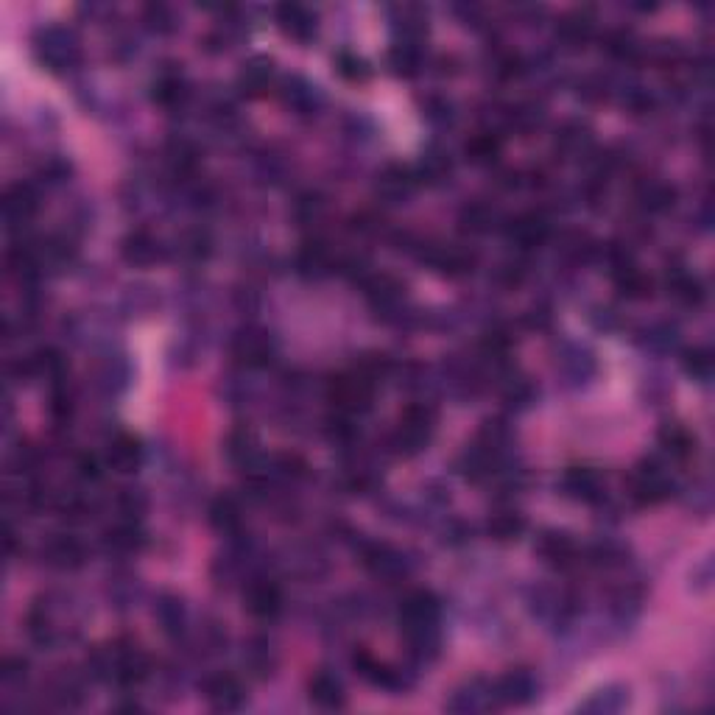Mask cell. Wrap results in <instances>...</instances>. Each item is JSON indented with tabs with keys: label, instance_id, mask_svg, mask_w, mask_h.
<instances>
[{
	"label": "cell",
	"instance_id": "obj_46",
	"mask_svg": "<svg viewBox=\"0 0 715 715\" xmlns=\"http://www.w3.org/2000/svg\"><path fill=\"white\" fill-rule=\"evenodd\" d=\"M500 151H503V135L489 132V129H484V132H478V135L470 137L467 146H464L467 160L475 162V165H492V162L500 157Z\"/></svg>",
	"mask_w": 715,
	"mask_h": 715
},
{
	"label": "cell",
	"instance_id": "obj_2",
	"mask_svg": "<svg viewBox=\"0 0 715 715\" xmlns=\"http://www.w3.org/2000/svg\"><path fill=\"white\" fill-rule=\"evenodd\" d=\"M87 676L95 682H115L121 688H137L151 676V660L132 640H112L87 657Z\"/></svg>",
	"mask_w": 715,
	"mask_h": 715
},
{
	"label": "cell",
	"instance_id": "obj_30",
	"mask_svg": "<svg viewBox=\"0 0 715 715\" xmlns=\"http://www.w3.org/2000/svg\"><path fill=\"white\" fill-rule=\"evenodd\" d=\"M280 98H283L285 107L294 109L297 115H313V112H319V107H322L319 87L311 84L308 79H302V76H288V79H283V84H280Z\"/></svg>",
	"mask_w": 715,
	"mask_h": 715
},
{
	"label": "cell",
	"instance_id": "obj_38",
	"mask_svg": "<svg viewBox=\"0 0 715 715\" xmlns=\"http://www.w3.org/2000/svg\"><path fill=\"white\" fill-rule=\"evenodd\" d=\"M500 221H503V213H500L495 204L484 202V199H475V202L464 204L459 213L461 230L470 232V235H486V232L500 227Z\"/></svg>",
	"mask_w": 715,
	"mask_h": 715
},
{
	"label": "cell",
	"instance_id": "obj_19",
	"mask_svg": "<svg viewBox=\"0 0 715 715\" xmlns=\"http://www.w3.org/2000/svg\"><path fill=\"white\" fill-rule=\"evenodd\" d=\"M204 699L216 713H238L246 704V688L235 674H213L204 682Z\"/></svg>",
	"mask_w": 715,
	"mask_h": 715
},
{
	"label": "cell",
	"instance_id": "obj_12",
	"mask_svg": "<svg viewBox=\"0 0 715 715\" xmlns=\"http://www.w3.org/2000/svg\"><path fill=\"white\" fill-rule=\"evenodd\" d=\"M417 190V176L411 165L389 162L375 179V196L383 204H405Z\"/></svg>",
	"mask_w": 715,
	"mask_h": 715
},
{
	"label": "cell",
	"instance_id": "obj_45",
	"mask_svg": "<svg viewBox=\"0 0 715 715\" xmlns=\"http://www.w3.org/2000/svg\"><path fill=\"white\" fill-rule=\"evenodd\" d=\"M526 517L514 509H506V512H495L489 520H486V534L492 537L495 542H517L523 534H526Z\"/></svg>",
	"mask_w": 715,
	"mask_h": 715
},
{
	"label": "cell",
	"instance_id": "obj_18",
	"mask_svg": "<svg viewBox=\"0 0 715 715\" xmlns=\"http://www.w3.org/2000/svg\"><path fill=\"white\" fill-rule=\"evenodd\" d=\"M534 551L542 556L545 565L556 567V570H570L581 562L579 545L567 531H542Z\"/></svg>",
	"mask_w": 715,
	"mask_h": 715
},
{
	"label": "cell",
	"instance_id": "obj_53",
	"mask_svg": "<svg viewBox=\"0 0 715 715\" xmlns=\"http://www.w3.org/2000/svg\"><path fill=\"white\" fill-rule=\"evenodd\" d=\"M115 509L121 514V520H143V514L149 512V495L140 486H126L115 498Z\"/></svg>",
	"mask_w": 715,
	"mask_h": 715
},
{
	"label": "cell",
	"instance_id": "obj_10",
	"mask_svg": "<svg viewBox=\"0 0 715 715\" xmlns=\"http://www.w3.org/2000/svg\"><path fill=\"white\" fill-rule=\"evenodd\" d=\"M40 213V190L31 182H14L3 190V221L9 230H23Z\"/></svg>",
	"mask_w": 715,
	"mask_h": 715
},
{
	"label": "cell",
	"instance_id": "obj_13",
	"mask_svg": "<svg viewBox=\"0 0 715 715\" xmlns=\"http://www.w3.org/2000/svg\"><path fill=\"white\" fill-rule=\"evenodd\" d=\"M104 461H107L109 470H115V473L135 475L143 467V461H146V447H143V442L137 439L135 433L118 431L107 442Z\"/></svg>",
	"mask_w": 715,
	"mask_h": 715
},
{
	"label": "cell",
	"instance_id": "obj_41",
	"mask_svg": "<svg viewBox=\"0 0 715 715\" xmlns=\"http://www.w3.org/2000/svg\"><path fill=\"white\" fill-rule=\"evenodd\" d=\"M450 174H453V160H450V154H447L445 149H439V146L425 149V154H422L417 165H414L417 185H439V182H445Z\"/></svg>",
	"mask_w": 715,
	"mask_h": 715
},
{
	"label": "cell",
	"instance_id": "obj_36",
	"mask_svg": "<svg viewBox=\"0 0 715 715\" xmlns=\"http://www.w3.org/2000/svg\"><path fill=\"white\" fill-rule=\"evenodd\" d=\"M392 28L397 42H422L428 34V12L414 3L392 6Z\"/></svg>",
	"mask_w": 715,
	"mask_h": 715
},
{
	"label": "cell",
	"instance_id": "obj_51",
	"mask_svg": "<svg viewBox=\"0 0 715 715\" xmlns=\"http://www.w3.org/2000/svg\"><path fill=\"white\" fill-rule=\"evenodd\" d=\"M500 392H503V400L512 405V408H528V405L534 403V386H531V380L523 378V375H517V372H503V383H500Z\"/></svg>",
	"mask_w": 715,
	"mask_h": 715
},
{
	"label": "cell",
	"instance_id": "obj_4",
	"mask_svg": "<svg viewBox=\"0 0 715 715\" xmlns=\"http://www.w3.org/2000/svg\"><path fill=\"white\" fill-rule=\"evenodd\" d=\"M436 436V408L431 403H411L400 414V422L392 433L394 453L414 459L431 447Z\"/></svg>",
	"mask_w": 715,
	"mask_h": 715
},
{
	"label": "cell",
	"instance_id": "obj_22",
	"mask_svg": "<svg viewBox=\"0 0 715 715\" xmlns=\"http://www.w3.org/2000/svg\"><path fill=\"white\" fill-rule=\"evenodd\" d=\"M562 492L573 500L598 503L607 495V484H604V475L593 467H570L562 475Z\"/></svg>",
	"mask_w": 715,
	"mask_h": 715
},
{
	"label": "cell",
	"instance_id": "obj_54",
	"mask_svg": "<svg viewBox=\"0 0 715 715\" xmlns=\"http://www.w3.org/2000/svg\"><path fill=\"white\" fill-rule=\"evenodd\" d=\"M143 23L157 37H165V34H174L179 28V17L168 3H149V6H143Z\"/></svg>",
	"mask_w": 715,
	"mask_h": 715
},
{
	"label": "cell",
	"instance_id": "obj_24",
	"mask_svg": "<svg viewBox=\"0 0 715 715\" xmlns=\"http://www.w3.org/2000/svg\"><path fill=\"white\" fill-rule=\"evenodd\" d=\"M274 79H277V68H274V59L266 54H257V56H249L246 62L241 65V70H238V90H241V95H246V98H257V95H263L266 90H269L271 84H274Z\"/></svg>",
	"mask_w": 715,
	"mask_h": 715
},
{
	"label": "cell",
	"instance_id": "obj_33",
	"mask_svg": "<svg viewBox=\"0 0 715 715\" xmlns=\"http://www.w3.org/2000/svg\"><path fill=\"white\" fill-rule=\"evenodd\" d=\"M207 523H210V528L218 531L221 537H227V540L241 537L243 509L241 503H238V498H232V495H218V498L210 503V509H207Z\"/></svg>",
	"mask_w": 715,
	"mask_h": 715
},
{
	"label": "cell",
	"instance_id": "obj_1",
	"mask_svg": "<svg viewBox=\"0 0 715 715\" xmlns=\"http://www.w3.org/2000/svg\"><path fill=\"white\" fill-rule=\"evenodd\" d=\"M400 632L408 643L411 660L428 665L439 657L442 648V601L431 590H414L403 598L400 612Z\"/></svg>",
	"mask_w": 715,
	"mask_h": 715
},
{
	"label": "cell",
	"instance_id": "obj_57",
	"mask_svg": "<svg viewBox=\"0 0 715 715\" xmlns=\"http://www.w3.org/2000/svg\"><path fill=\"white\" fill-rule=\"evenodd\" d=\"M682 369H685L688 378L699 380V383H707V380L713 378V352L704 350V347H693V350L685 352Z\"/></svg>",
	"mask_w": 715,
	"mask_h": 715
},
{
	"label": "cell",
	"instance_id": "obj_56",
	"mask_svg": "<svg viewBox=\"0 0 715 715\" xmlns=\"http://www.w3.org/2000/svg\"><path fill=\"white\" fill-rule=\"evenodd\" d=\"M422 115H425V121L439 126V129L456 123V107H453V101L445 98V95H428V98L422 101Z\"/></svg>",
	"mask_w": 715,
	"mask_h": 715
},
{
	"label": "cell",
	"instance_id": "obj_58",
	"mask_svg": "<svg viewBox=\"0 0 715 715\" xmlns=\"http://www.w3.org/2000/svg\"><path fill=\"white\" fill-rule=\"evenodd\" d=\"M336 70L338 76H344L347 81H366L369 79V73H372L364 56L352 54V51H341V54L336 56Z\"/></svg>",
	"mask_w": 715,
	"mask_h": 715
},
{
	"label": "cell",
	"instance_id": "obj_27",
	"mask_svg": "<svg viewBox=\"0 0 715 715\" xmlns=\"http://www.w3.org/2000/svg\"><path fill=\"white\" fill-rule=\"evenodd\" d=\"M42 556L56 570H76V567L84 565L87 551H84V542L76 534L65 531V534H51L48 537V542L42 545Z\"/></svg>",
	"mask_w": 715,
	"mask_h": 715
},
{
	"label": "cell",
	"instance_id": "obj_47",
	"mask_svg": "<svg viewBox=\"0 0 715 715\" xmlns=\"http://www.w3.org/2000/svg\"><path fill=\"white\" fill-rule=\"evenodd\" d=\"M629 704V690L623 685H607V688L595 690L587 702L581 704L584 713H621Z\"/></svg>",
	"mask_w": 715,
	"mask_h": 715
},
{
	"label": "cell",
	"instance_id": "obj_63",
	"mask_svg": "<svg viewBox=\"0 0 715 715\" xmlns=\"http://www.w3.org/2000/svg\"><path fill=\"white\" fill-rule=\"evenodd\" d=\"M70 174V165L65 160H48L45 165L40 168V176L45 185H59V182H65Z\"/></svg>",
	"mask_w": 715,
	"mask_h": 715
},
{
	"label": "cell",
	"instance_id": "obj_29",
	"mask_svg": "<svg viewBox=\"0 0 715 715\" xmlns=\"http://www.w3.org/2000/svg\"><path fill=\"white\" fill-rule=\"evenodd\" d=\"M241 662L249 676H255V679H269V676L277 671L280 657H277V648H274V643H271L269 637L257 635L246 640Z\"/></svg>",
	"mask_w": 715,
	"mask_h": 715
},
{
	"label": "cell",
	"instance_id": "obj_26",
	"mask_svg": "<svg viewBox=\"0 0 715 715\" xmlns=\"http://www.w3.org/2000/svg\"><path fill=\"white\" fill-rule=\"evenodd\" d=\"M593 151V129L584 121H567L554 137L556 160H581Z\"/></svg>",
	"mask_w": 715,
	"mask_h": 715
},
{
	"label": "cell",
	"instance_id": "obj_28",
	"mask_svg": "<svg viewBox=\"0 0 715 715\" xmlns=\"http://www.w3.org/2000/svg\"><path fill=\"white\" fill-rule=\"evenodd\" d=\"M121 257L123 263H129L132 269H146V266H154L160 260L162 246L154 232L132 230L121 241Z\"/></svg>",
	"mask_w": 715,
	"mask_h": 715
},
{
	"label": "cell",
	"instance_id": "obj_60",
	"mask_svg": "<svg viewBox=\"0 0 715 715\" xmlns=\"http://www.w3.org/2000/svg\"><path fill=\"white\" fill-rule=\"evenodd\" d=\"M648 344H651L654 350H662V352L674 350L676 344H679V330L668 322L654 324V327L648 330Z\"/></svg>",
	"mask_w": 715,
	"mask_h": 715
},
{
	"label": "cell",
	"instance_id": "obj_11",
	"mask_svg": "<svg viewBox=\"0 0 715 715\" xmlns=\"http://www.w3.org/2000/svg\"><path fill=\"white\" fill-rule=\"evenodd\" d=\"M364 567L380 581H400L411 573V559L405 551L394 548L389 542H372L361 554Z\"/></svg>",
	"mask_w": 715,
	"mask_h": 715
},
{
	"label": "cell",
	"instance_id": "obj_50",
	"mask_svg": "<svg viewBox=\"0 0 715 715\" xmlns=\"http://www.w3.org/2000/svg\"><path fill=\"white\" fill-rule=\"evenodd\" d=\"M612 280H615V288H618L626 299L651 297V285L654 283H651V277H648L646 271L637 269V263L635 266H629V269L615 271Z\"/></svg>",
	"mask_w": 715,
	"mask_h": 715
},
{
	"label": "cell",
	"instance_id": "obj_37",
	"mask_svg": "<svg viewBox=\"0 0 715 715\" xmlns=\"http://www.w3.org/2000/svg\"><path fill=\"white\" fill-rule=\"evenodd\" d=\"M257 447H260V442H257V433L252 431L249 425H238V428H235V431L227 436L224 453H227L230 464L241 467L243 473H246L249 467H255L257 461L263 459Z\"/></svg>",
	"mask_w": 715,
	"mask_h": 715
},
{
	"label": "cell",
	"instance_id": "obj_5",
	"mask_svg": "<svg viewBox=\"0 0 715 715\" xmlns=\"http://www.w3.org/2000/svg\"><path fill=\"white\" fill-rule=\"evenodd\" d=\"M34 56H37L42 68L51 70V73H68V70L79 68V34L68 26L40 28L37 37H34Z\"/></svg>",
	"mask_w": 715,
	"mask_h": 715
},
{
	"label": "cell",
	"instance_id": "obj_32",
	"mask_svg": "<svg viewBox=\"0 0 715 715\" xmlns=\"http://www.w3.org/2000/svg\"><path fill=\"white\" fill-rule=\"evenodd\" d=\"M48 702L54 704L56 710H76L84 702V676L62 668L59 674L51 676L48 682Z\"/></svg>",
	"mask_w": 715,
	"mask_h": 715
},
{
	"label": "cell",
	"instance_id": "obj_59",
	"mask_svg": "<svg viewBox=\"0 0 715 715\" xmlns=\"http://www.w3.org/2000/svg\"><path fill=\"white\" fill-rule=\"evenodd\" d=\"M0 679L6 688H23L28 679V660L17 657V654H9L3 665H0Z\"/></svg>",
	"mask_w": 715,
	"mask_h": 715
},
{
	"label": "cell",
	"instance_id": "obj_49",
	"mask_svg": "<svg viewBox=\"0 0 715 715\" xmlns=\"http://www.w3.org/2000/svg\"><path fill=\"white\" fill-rule=\"evenodd\" d=\"M327 213V199H324L319 190H305L299 193L297 202H294V210L291 216L297 221L299 227H311V224H319Z\"/></svg>",
	"mask_w": 715,
	"mask_h": 715
},
{
	"label": "cell",
	"instance_id": "obj_23",
	"mask_svg": "<svg viewBox=\"0 0 715 715\" xmlns=\"http://www.w3.org/2000/svg\"><path fill=\"white\" fill-rule=\"evenodd\" d=\"M336 269V255L333 246L324 238H311L302 243V249L297 252V271L299 277L305 280H322L330 271Z\"/></svg>",
	"mask_w": 715,
	"mask_h": 715
},
{
	"label": "cell",
	"instance_id": "obj_42",
	"mask_svg": "<svg viewBox=\"0 0 715 715\" xmlns=\"http://www.w3.org/2000/svg\"><path fill=\"white\" fill-rule=\"evenodd\" d=\"M425 54H422V42H394L389 51V68L400 79H414L422 73Z\"/></svg>",
	"mask_w": 715,
	"mask_h": 715
},
{
	"label": "cell",
	"instance_id": "obj_9",
	"mask_svg": "<svg viewBox=\"0 0 715 715\" xmlns=\"http://www.w3.org/2000/svg\"><path fill=\"white\" fill-rule=\"evenodd\" d=\"M364 294L369 308L383 319H400L405 308V283L394 274H369L364 283Z\"/></svg>",
	"mask_w": 715,
	"mask_h": 715
},
{
	"label": "cell",
	"instance_id": "obj_39",
	"mask_svg": "<svg viewBox=\"0 0 715 715\" xmlns=\"http://www.w3.org/2000/svg\"><path fill=\"white\" fill-rule=\"evenodd\" d=\"M668 291L674 294V299L682 308H693V311L702 308L704 299H707L704 283L688 269L668 271Z\"/></svg>",
	"mask_w": 715,
	"mask_h": 715
},
{
	"label": "cell",
	"instance_id": "obj_31",
	"mask_svg": "<svg viewBox=\"0 0 715 715\" xmlns=\"http://www.w3.org/2000/svg\"><path fill=\"white\" fill-rule=\"evenodd\" d=\"M143 545H146V531L140 528L137 520L118 517V523L109 526L104 534V551L112 556H132L143 551Z\"/></svg>",
	"mask_w": 715,
	"mask_h": 715
},
{
	"label": "cell",
	"instance_id": "obj_15",
	"mask_svg": "<svg viewBox=\"0 0 715 715\" xmlns=\"http://www.w3.org/2000/svg\"><path fill=\"white\" fill-rule=\"evenodd\" d=\"M551 235V218L545 216L542 210H528V213H520L517 218H512L506 224V238L517 246V249H537L542 243L548 241Z\"/></svg>",
	"mask_w": 715,
	"mask_h": 715
},
{
	"label": "cell",
	"instance_id": "obj_14",
	"mask_svg": "<svg viewBox=\"0 0 715 715\" xmlns=\"http://www.w3.org/2000/svg\"><path fill=\"white\" fill-rule=\"evenodd\" d=\"M450 713H486L492 707H498V699H495V685L486 682L481 676H475L470 682H464L461 688L453 690V696L447 699L445 704Z\"/></svg>",
	"mask_w": 715,
	"mask_h": 715
},
{
	"label": "cell",
	"instance_id": "obj_25",
	"mask_svg": "<svg viewBox=\"0 0 715 715\" xmlns=\"http://www.w3.org/2000/svg\"><path fill=\"white\" fill-rule=\"evenodd\" d=\"M595 12L581 6L559 17L556 23V42H562L565 48H584L595 37Z\"/></svg>",
	"mask_w": 715,
	"mask_h": 715
},
{
	"label": "cell",
	"instance_id": "obj_48",
	"mask_svg": "<svg viewBox=\"0 0 715 715\" xmlns=\"http://www.w3.org/2000/svg\"><path fill=\"white\" fill-rule=\"evenodd\" d=\"M559 366L567 378L573 383H584L595 375V358L593 352H587L584 347H567L559 358Z\"/></svg>",
	"mask_w": 715,
	"mask_h": 715
},
{
	"label": "cell",
	"instance_id": "obj_21",
	"mask_svg": "<svg viewBox=\"0 0 715 715\" xmlns=\"http://www.w3.org/2000/svg\"><path fill=\"white\" fill-rule=\"evenodd\" d=\"M274 20H277V26L285 37L297 42H311L316 37V28H319L316 14L302 3H280L274 9Z\"/></svg>",
	"mask_w": 715,
	"mask_h": 715
},
{
	"label": "cell",
	"instance_id": "obj_34",
	"mask_svg": "<svg viewBox=\"0 0 715 715\" xmlns=\"http://www.w3.org/2000/svg\"><path fill=\"white\" fill-rule=\"evenodd\" d=\"M151 98L162 109L185 107L190 98V87L182 76V70H160L154 84H151Z\"/></svg>",
	"mask_w": 715,
	"mask_h": 715
},
{
	"label": "cell",
	"instance_id": "obj_55",
	"mask_svg": "<svg viewBox=\"0 0 715 715\" xmlns=\"http://www.w3.org/2000/svg\"><path fill=\"white\" fill-rule=\"evenodd\" d=\"M626 556H629V551L623 548L621 542L615 540H598L593 542L590 551H587V559H590L595 567H604V570L623 567L626 565Z\"/></svg>",
	"mask_w": 715,
	"mask_h": 715
},
{
	"label": "cell",
	"instance_id": "obj_44",
	"mask_svg": "<svg viewBox=\"0 0 715 715\" xmlns=\"http://www.w3.org/2000/svg\"><path fill=\"white\" fill-rule=\"evenodd\" d=\"M660 447L662 453H668L674 461H688L696 453V436L685 425L668 422L660 428Z\"/></svg>",
	"mask_w": 715,
	"mask_h": 715
},
{
	"label": "cell",
	"instance_id": "obj_3",
	"mask_svg": "<svg viewBox=\"0 0 715 715\" xmlns=\"http://www.w3.org/2000/svg\"><path fill=\"white\" fill-rule=\"evenodd\" d=\"M76 623L79 621L68 612V598H59V595L54 593L40 595V598L31 604V609H28V640L37 648H42V651H45V648L51 651V648L62 646L65 640H70V637L79 632Z\"/></svg>",
	"mask_w": 715,
	"mask_h": 715
},
{
	"label": "cell",
	"instance_id": "obj_62",
	"mask_svg": "<svg viewBox=\"0 0 715 715\" xmlns=\"http://www.w3.org/2000/svg\"><path fill=\"white\" fill-rule=\"evenodd\" d=\"M76 473H79V478L84 481V484L101 481V475H104V470H101V459L93 456V453H84V456L76 461Z\"/></svg>",
	"mask_w": 715,
	"mask_h": 715
},
{
	"label": "cell",
	"instance_id": "obj_35",
	"mask_svg": "<svg viewBox=\"0 0 715 715\" xmlns=\"http://www.w3.org/2000/svg\"><path fill=\"white\" fill-rule=\"evenodd\" d=\"M308 699H311L313 707H319L324 713H333V710H341L347 704V693H344V685L336 674L319 671L308 682Z\"/></svg>",
	"mask_w": 715,
	"mask_h": 715
},
{
	"label": "cell",
	"instance_id": "obj_6",
	"mask_svg": "<svg viewBox=\"0 0 715 715\" xmlns=\"http://www.w3.org/2000/svg\"><path fill=\"white\" fill-rule=\"evenodd\" d=\"M674 492V478L668 473V464L657 456H648L635 467L632 481H629V495L640 503V506H654L662 500L671 498Z\"/></svg>",
	"mask_w": 715,
	"mask_h": 715
},
{
	"label": "cell",
	"instance_id": "obj_61",
	"mask_svg": "<svg viewBox=\"0 0 715 715\" xmlns=\"http://www.w3.org/2000/svg\"><path fill=\"white\" fill-rule=\"evenodd\" d=\"M109 598L115 601V607H132L137 598V584L132 579L126 581H112V587H109Z\"/></svg>",
	"mask_w": 715,
	"mask_h": 715
},
{
	"label": "cell",
	"instance_id": "obj_52",
	"mask_svg": "<svg viewBox=\"0 0 715 715\" xmlns=\"http://www.w3.org/2000/svg\"><path fill=\"white\" fill-rule=\"evenodd\" d=\"M607 51L612 59H618L623 65H635V62H640L646 48L640 45V40L632 31H612L607 37Z\"/></svg>",
	"mask_w": 715,
	"mask_h": 715
},
{
	"label": "cell",
	"instance_id": "obj_43",
	"mask_svg": "<svg viewBox=\"0 0 715 715\" xmlns=\"http://www.w3.org/2000/svg\"><path fill=\"white\" fill-rule=\"evenodd\" d=\"M637 204L646 213H668L676 204V188L660 179H646L637 185Z\"/></svg>",
	"mask_w": 715,
	"mask_h": 715
},
{
	"label": "cell",
	"instance_id": "obj_17",
	"mask_svg": "<svg viewBox=\"0 0 715 715\" xmlns=\"http://www.w3.org/2000/svg\"><path fill=\"white\" fill-rule=\"evenodd\" d=\"M243 601H246V612L257 621H274L283 612V590H280L277 581L271 579L249 581Z\"/></svg>",
	"mask_w": 715,
	"mask_h": 715
},
{
	"label": "cell",
	"instance_id": "obj_8",
	"mask_svg": "<svg viewBox=\"0 0 715 715\" xmlns=\"http://www.w3.org/2000/svg\"><path fill=\"white\" fill-rule=\"evenodd\" d=\"M417 257L445 277H464L478 263V255L464 243H419Z\"/></svg>",
	"mask_w": 715,
	"mask_h": 715
},
{
	"label": "cell",
	"instance_id": "obj_7",
	"mask_svg": "<svg viewBox=\"0 0 715 715\" xmlns=\"http://www.w3.org/2000/svg\"><path fill=\"white\" fill-rule=\"evenodd\" d=\"M274 352H277V341L260 324H243L235 330V336L230 341V355L235 358V364H241L243 369L269 366Z\"/></svg>",
	"mask_w": 715,
	"mask_h": 715
},
{
	"label": "cell",
	"instance_id": "obj_16",
	"mask_svg": "<svg viewBox=\"0 0 715 715\" xmlns=\"http://www.w3.org/2000/svg\"><path fill=\"white\" fill-rule=\"evenodd\" d=\"M154 621L168 640H185L190 635L188 604L176 593H160L154 601Z\"/></svg>",
	"mask_w": 715,
	"mask_h": 715
},
{
	"label": "cell",
	"instance_id": "obj_20",
	"mask_svg": "<svg viewBox=\"0 0 715 715\" xmlns=\"http://www.w3.org/2000/svg\"><path fill=\"white\" fill-rule=\"evenodd\" d=\"M495 685V699H498V707H523V704L534 702L537 699V690H540V682L537 676L531 671H509L506 676H500Z\"/></svg>",
	"mask_w": 715,
	"mask_h": 715
},
{
	"label": "cell",
	"instance_id": "obj_40",
	"mask_svg": "<svg viewBox=\"0 0 715 715\" xmlns=\"http://www.w3.org/2000/svg\"><path fill=\"white\" fill-rule=\"evenodd\" d=\"M210 255H213V238L204 227H190L176 238V257L190 263V266L207 263Z\"/></svg>",
	"mask_w": 715,
	"mask_h": 715
}]
</instances>
